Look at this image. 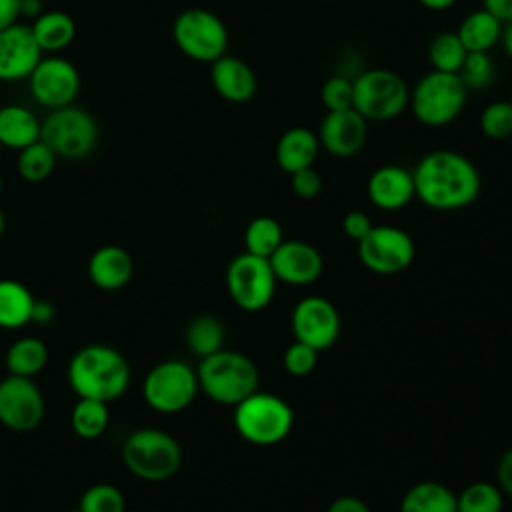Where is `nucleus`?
I'll list each match as a JSON object with an SVG mask.
<instances>
[{
    "mask_svg": "<svg viewBox=\"0 0 512 512\" xmlns=\"http://www.w3.org/2000/svg\"><path fill=\"white\" fill-rule=\"evenodd\" d=\"M4 228H6V216H4V212H2V208H0V238H2V234H4Z\"/></svg>",
    "mask_w": 512,
    "mask_h": 512,
    "instance_id": "obj_50",
    "label": "nucleus"
},
{
    "mask_svg": "<svg viewBox=\"0 0 512 512\" xmlns=\"http://www.w3.org/2000/svg\"><path fill=\"white\" fill-rule=\"evenodd\" d=\"M44 12L42 0H20V18L36 20Z\"/></svg>",
    "mask_w": 512,
    "mask_h": 512,
    "instance_id": "obj_47",
    "label": "nucleus"
},
{
    "mask_svg": "<svg viewBox=\"0 0 512 512\" xmlns=\"http://www.w3.org/2000/svg\"><path fill=\"white\" fill-rule=\"evenodd\" d=\"M400 512H458L456 494L440 482L424 480L406 490Z\"/></svg>",
    "mask_w": 512,
    "mask_h": 512,
    "instance_id": "obj_27",
    "label": "nucleus"
},
{
    "mask_svg": "<svg viewBox=\"0 0 512 512\" xmlns=\"http://www.w3.org/2000/svg\"><path fill=\"white\" fill-rule=\"evenodd\" d=\"M466 54L468 52L454 30L438 32L428 44V60L432 64V70L458 74Z\"/></svg>",
    "mask_w": 512,
    "mask_h": 512,
    "instance_id": "obj_33",
    "label": "nucleus"
},
{
    "mask_svg": "<svg viewBox=\"0 0 512 512\" xmlns=\"http://www.w3.org/2000/svg\"><path fill=\"white\" fill-rule=\"evenodd\" d=\"M416 246L412 236L398 226H372L358 242L360 262L374 274H400L414 262Z\"/></svg>",
    "mask_w": 512,
    "mask_h": 512,
    "instance_id": "obj_12",
    "label": "nucleus"
},
{
    "mask_svg": "<svg viewBox=\"0 0 512 512\" xmlns=\"http://www.w3.org/2000/svg\"><path fill=\"white\" fill-rule=\"evenodd\" d=\"M416 198L432 210L452 212L476 202L480 172L470 158L456 150L440 148L424 154L412 170Z\"/></svg>",
    "mask_w": 512,
    "mask_h": 512,
    "instance_id": "obj_1",
    "label": "nucleus"
},
{
    "mask_svg": "<svg viewBox=\"0 0 512 512\" xmlns=\"http://www.w3.org/2000/svg\"><path fill=\"white\" fill-rule=\"evenodd\" d=\"M418 4H422L428 10L440 12V10H448L450 6H454L456 0H418Z\"/></svg>",
    "mask_w": 512,
    "mask_h": 512,
    "instance_id": "obj_49",
    "label": "nucleus"
},
{
    "mask_svg": "<svg viewBox=\"0 0 512 512\" xmlns=\"http://www.w3.org/2000/svg\"><path fill=\"white\" fill-rule=\"evenodd\" d=\"M2 186H4V178H2V172H0V192H2Z\"/></svg>",
    "mask_w": 512,
    "mask_h": 512,
    "instance_id": "obj_51",
    "label": "nucleus"
},
{
    "mask_svg": "<svg viewBox=\"0 0 512 512\" xmlns=\"http://www.w3.org/2000/svg\"><path fill=\"white\" fill-rule=\"evenodd\" d=\"M372 226L374 224H372L370 216L362 210H350L342 218V230L354 242H360L372 230Z\"/></svg>",
    "mask_w": 512,
    "mask_h": 512,
    "instance_id": "obj_41",
    "label": "nucleus"
},
{
    "mask_svg": "<svg viewBox=\"0 0 512 512\" xmlns=\"http://www.w3.org/2000/svg\"><path fill=\"white\" fill-rule=\"evenodd\" d=\"M20 20V0H0V30Z\"/></svg>",
    "mask_w": 512,
    "mask_h": 512,
    "instance_id": "obj_44",
    "label": "nucleus"
},
{
    "mask_svg": "<svg viewBox=\"0 0 512 512\" xmlns=\"http://www.w3.org/2000/svg\"><path fill=\"white\" fill-rule=\"evenodd\" d=\"M172 38L182 54L206 64L224 56L228 48L226 24L206 8L182 10L174 18Z\"/></svg>",
    "mask_w": 512,
    "mask_h": 512,
    "instance_id": "obj_10",
    "label": "nucleus"
},
{
    "mask_svg": "<svg viewBox=\"0 0 512 512\" xmlns=\"http://www.w3.org/2000/svg\"><path fill=\"white\" fill-rule=\"evenodd\" d=\"M294 340L322 352L340 336V314L336 306L322 296L302 298L290 316Z\"/></svg>",
    "mask_w": 512,
    "mask_h": 512,
    "instance_id": "obj_15",
    "label": "nucleus"
},
{
    "mask_svg": "<svg viewBox=\"0 0 512 512\" xmlns=\"http://www.w3.org/2000/svg\"><path fill=\"white\" fill-rule=\"evenodd\" d=\"M196 374L200 390L224 406H236L260 390V374L254 360L236 350L222 348L200 358Z\"/></svg>",
    "mask_w": 512,
    "mask_h": 512,
    "instance_id": "obj_3",
    "label": "nucleus"
},
{
    "mask_svg": "<svg viewBox=\"0 0 512 512\" xmlns=\"http://www.w3.org/2000/svg\"><path fill=\"white\" fill-rule=\"evenodd\" d=\"M44 418V396L32 378L8 374L0 380V424L14 432H30Z\"/></svg>",
    "mask_w": 512,
    "mask_h": 512,
    "instance_id": "obj_14",
    "label": "nucleus"
},
{
    "mask_svg": "<svg viewBox=\"0 0 512 512\" xmlns=\"http://www.w3.org/2000/svg\"><path fill=\"white\" fill-rule=\"evenodd\" d=\"M496 484L504 496L512 498V448H508L496 464Z\"/></svg>",
    "mask_w": 512,
    "mask_h": 512,
    "instance_id": "obj_42",
    "label": "nucleus"
},
{
    "mask_svg": "<svg viewBox=\"0 0 512 512\" xmlns=\"http://www.w3.org/2000/svg\"><path fill=\"white\" fill-rule=\"evenodd\" d=\"M120 456L130 474L148 482L168 480L182 466L178 440L158 428H138L128 434Z\"/></svg>",
    "mask_w": 512,
    "mask_h": 512,
    "instance_id": "obj_5",
    "label": "nucleus"
},
{
    "mask_svg": "<svg viewBox=\"0 0 512 512\" xmlns=\"http://www.w3.org/2000/svg\"><path fill=\"white\" fill-rule=\"evenodd\" d=\"M56 160H58V156L42 140H36L30 146L18 150L16 168H18V174L22 176V180L38 184L52 176V172L56 168Z\"/></svg>",
    "mask_w": 512,
    "mask_h": 512,
    "instance_id": "obj_32",
    "label": "nucleus"
},
{
    "mask_svg": "<svg viewBox=\"0 0 512 512\" xmlns=\"http://www.w3.org/2000/svg\"><path fill=\"white\" fill-rule=\"evenodd\" d=\"M410 100L404 78L388 68H370L354 78V104L366 120L386 122L398 118Z\"/></svg>",
    "mask_w": 512,
    "mask_h": 512,
    "instance_id": "obj_8",
    "label": "nucleus"
},
{
    "mask_svg": "<svg viewBox=\"0 0 512 512\" xmlns=\"http://www.w3.org/2000/svg\"><path fill=\"white\" fill-rule=\"evenodd\" d=\"M2 148H4V146H2V144H0V154H2Z\"/></svg>",
    "mask_w": 512,
    "mask_h": 512,
    "instance_id": "obj_52",
    "label": "nucleus"
},
{
    "mask_svg": "<svg viewBox=\"0 0 512 512\" xmlns=\"http://www.w3.org/2000/svg\"><path fill=\"white\" fill-rule=\"evenodd\" d=\"M276 274L268 258L242 252L230 260L226 268V290L230 300L246 310L258 312L266 308L276 292Z\"/></svg>",
    "mask_w": 512,
    "mask_h": 512,
    "instance_id": "obj_11",
    "label": "nucleus"
},
{
    "mask_svg": "<svg viewBox=\"0 0 512 512\" xmlns=\"http://www.w3.org/2000/svg\"><path fill=\"white\" fill-rule=\"evenodd\" d=\"M320 148L336 158H350L358 154L368 136V120L354 108L326 112L318 130Z\"/></svg>",
    "mask_w": 512,
    "mask_h": 512,
    "instance_id": "obj_16",
    "label": "nucleus"
},
{
    "mask_svg": "<svg viewBox=\"0 0 512 512\" xmlns=\"http://www.w3.org/2000/svg\"><path fill=\"white\" fill-rule=\"evenodd\" d=\"M184 338L192 354H196L198 358H206L224 348L226 332L220 318L212 314H198L188 322Z\"/></svg>",
    "mask_w": 512,
    "mask_h": 512,
    "instance_id": "obj_29",
    "label": "nucleus"
},
{
    "mask_svg": "<svg viewBox=\"0 0 512 512\" xmlns=\"http://www.w3.org/2000/svg\"><path fill=\"white\" fill-rule=\"evenodd\" d=\"M290 188L302 200H314L322 192V176L310 166L290 174Z\"/></svg>",
    "mask_w": 512,
    "mask_h": 512,
    "instance_id": "obj_40",
    "label": "nucleus"
},
{
    "mask_svg": "<svg viewBox=\"0 0 512 512\" xmlns=\"http://www.w3.org/2000/svg\"><path fill=\"white\" fill-rule=\"evenodd\" d=\"M500 42H502V46H504V52H506L508 58L512 60V20H510V22H504Z\"/></svg>",
    "mask_w": 512,
    "mask_h": 512,
    "instance_id": "obj_48",
    "label": "nucleus"
},
{
    "mask_svg": "<svg viewBox=\"0 0 512 512\" xmlns=\"http://www.w3.org/2000/svg\"><path fill=\"white\" fill-rule=\"evenodd\" d=\"M34 294L18 280H0V328L16 330L32 322Z\"/></svg>",
    "mask_w": 512,
    "mask_h": 512,
    "instance_id": "obj_26",
    "label": "nucleus"
},
{
    "mask_svg": "<svg viewBox=\"0 0 512 512\" xmlns=\"http://www.w3.org/2000/svg\"><path fill=\"white\" fill-rule=\"evenodd\" d=\"M318 350L310 348L308 344H302L298 340H294L286 350H284V358H282V364H284V370L290 374V376H308L314 368H316V362H318Z\"/></svg>",
    "mask_w": 512,
    "mask_h": 512,
    "instance_id": "obj_39",
    "label": "nucleus"
},
{
    "mask_svg": "<svg viewBox=\"0 0 512 512\" xmlns=\"http://www.w3.org/2000/svg\"><path fill=\"white\" fill-rule=\"evenodd\" d=\"M40 140V120L20 104L0 106V144L10 150H22Z\"/></svg>",
    "mask_w": 512,
    "mask_h": 512,
    "instance_id": "obj_24",
    "label": "nucleus"
},
{
    "mask_svg": "<svg viewBox=\"0 0 512 512\" xmlns=\"http://www.w3.org/2000/svg\"><path fill=\"white\" fill-rule=\"evenodd\" d=\"M42 56L30 24L16 22L0 30V82L26 80Z\"/></svg>",
    "mask_w": 512,
    "mask_h": 512,
    "instance_id": "obj_18",
    "label": "nucleus"
},
{
    "mask_svg": "<svg viewBox=\"0 0 512 512\" xmlns=\"http://www.w3.org/2000/svg\"><path fill=\"white\" fill-rule=\"evenodd\" d=\"M326 512H372V510L364 500L356 496H340L328 504Z\"/></svg>",
    "mask_w": 512,
    "mask_h": 512,
    "instance_id": "obj_43",
    "label": "nucleus"
},
{
    "mask_svg": "<svg viewBox=\"0 0 512 512\" xmlns=\"http://www.w3.org/2000/svg\"><path fill=\"white\" fill-rule=\"evenodd\" d=\"M320 142L316 132H312L306 126H292L288 128L276 142V164L280 170H284L288 176L310 168L318 156Z\"/></svg>",
    "mask_w": 512,
    "mask_h": 512,
    "instance_id": "obj_22",
    "label": "nucleus"
},
{
    "mask_svg": "<svg viewBox=\"0 0 512 512\" xmlns=\"http://www.w3.org/2000/svg\"><path fill=\"white\" fill-rule=\"evenodd\" d=\"M200 392L196 370L182 360H162L144 378L142 396L160 414L186 410Z\"/></svg>",
    "mask_w": 512,
    "mask_h": 512,
    "instance_id": "obj_9",
    "label": "nucleus"
},
{
    "mask_svg": "<svg viewBox=\"0 0 512 512\" xmlns=\"http://www.w3.org/2000/svg\"><path fill=\"white\" fill-rule=\"evenodd\" d=\"M32 36L42 54H60L76 36V22L64 10H44L30 24Z\"/></svg>",
    "mask_w": 512,
    "mask_h": 512,
    "instance_id": "obj_23",
    "label": "nucleus"
},
{
    "mask_svg": "<svg viewBox=\"0 0 512 512\" xmlns=\"http://www.w3.org/2000/svg\"><path fill=\"white\" fill-rule=\"evenodd\" d=\"M292 426L290 404L272 392L256 390L234 406V428L248 444L276 446L290 436Z\"/></svg>",
    "mask_w": 512,
    "mask_h": 512,
    "instance_id": "obj_4",
    "label": "nucleus"
},
{
    "mask_svg": "<svg viewBox=\"0 0 512 512\" xmlns=\"http://www.w3.org/2000/svg\"><path fill=\"white\" fill-rule=\"evenodd\" d=\"M98 122L80 106L50 110L40 122V140L64 160H80L94 152L98 144Z\"/></svg>",
    "mask_w": 512,
    "mask_h": 512,
    "instance_id": "obj_7",
    "label": "nucleus"
},
{
    "mask_svg": "<svg viewBox=\"0 0 512 512\" xmlns=\"http://www.w3.org/2000/svg\"><path fill=\"white\" fill-rule=\"evenodd\" d=\"M282 242H284L282 226L272 216H256L248 222L244 230L246 252L262 258H270Z\"/></svg>",
    "mask_w": 512,
    "mask_h": 512,
    "instance_id": "obj_31",
    "label": "nucleus"
},
{
    "mask_svg": "<svg viewBox=\"0 0 512 512\" xmlns=\"http://www.w3.org/2000/svg\"><path fill=\"white\" fill-rule=\"evenodd\" d=\"M4 362L8 374L34 378L48 364V346L36 336H22L10 344Z\"/></svg>",
    "mask_w": 512,
    "mask_h": 512,
    "instance_id": "obj_28",
    "label": "nucleus"
},
{
    "mask_svg": "<svg viewBox=\"0 0 512 512\" xmlns=\"http://www.w3.org/2000/svg\"><path fill=\"white\" fill-rule=\"evenodd\" d=\"M482 8L492 12L500 22L512 20V0H482Z\"/></svg>",
    "mask_w": 512,
    "mask_h": 512,
    "instance_id": "obj_45",
    "label": "nucleus"
},
{
    "mask_svg": "<svg viewBox=\"0 0 512 512\" xmlns=\"http://www.w3.org/2000/svg\"><path fill=\"white\" fill-rule=\"evenodd\" d=\"M134 272V262L128 250L116 244L100 246L88 260V278L100 290L124 288Z\"/></svg>",
    "mask_w": 512,
    "mask_h": 512,
    "instance_id": "obj_21",
    "label": "nucleus"
},
{
    "mask_svg": "<svg viewBox=\"0 0 512 512\" xmlns=\"http://www.w3.org/2000/svg\"><path fill=\"white\" fill-rule=\"evenodd\" d=\"M74 512H80V510H74Z\"/></svg>",
    "mask_w": 512,
    "mask_h": 512,
    "instance_id": "obj_54",
    "label": "nucleus"
},
{
    "mask_svg": "<svg viewBox=\"0 0 512 512\" xmlns=\"http://www.w3.org/2000/svg\"><path fill=\"white\" fill-rule=\"evenodd\" d=\"M26 80L32 98L48 110L74 104L80 92L78 68L58 54L42 56Z\"/></svg>",
    "mask_w": 512,
    "mask_h": 512,
    "instance_id": "obj_13",
    "label": "nucleus"
},
{
    "mask_svg": "<svg viewBox=\"0 0 512 512\" xmlns=\"http://www.w3.org/2000/svg\"><path fill=\"white\" fill-rule=\"evenodd\" d=\"M80 512H124L126 500L124 494L108 482L92 484L84 490L78 504Z\"/></svg>",
    "mask_w": 512,
    "mask_h": 512,
    "instance_id": "obj_35",
    "label": "nucleus"
},
{
    "mask_svg": "<svg viewBox=\"0 0 512 512\" xmlns=\"http://www.w3.org/2000/svg\"><path fill=\"white\" fill-rule=\"evenodd\" d=\"M54 320V306L48 300H38L34 302L32 308V322L34 324H50Z\"/></svg>",
    "mask_w": 512,
    "mask_h": 512,
    "instance_id": "obj_46",
    "label": "nucleus"
},
{
    "mask_svg": "<svg viewBox=\"0 0 512 512\" xmlns=\"http://www.w3.org/2000/svg\"><path fill=\"white\" fill-rule=\"evenodd\" d=\"M504 494L498 484L472 482L460 494H456L458 512H502Z\"/></svg>",
    "mask_w": 512,
    "mask_h": 512,
    "instance_id": "obj_34",
    "label": "nucleus"
},
{
    "mask_svg": "<svg viewBox=\"0 0 512 512\" xmlns=\"http://www.w3.org/2000/svg\"><path fill=\"white\" fill-rule=\"evenodd\" d=\"M130 364L108 344L82 346L68 364V384L78 398L112 402L130 386Z\"/></svg>",
    "mask_w": 512,
    "mask_h": 512,
    "instance_id": "obj_2",
    "label": "nucleus"
},
{
    "mask_svg": "<svg viewBox=\"0 0 512 512\" xmlns=\"http://www.w3.org/2000/svg\"><path fill=\"white\" fill-rule=\"evenodd\" d=\"M268 260L276 280L288 286H310L324 270L320 250L304 240H284Z\"/></svg>",
    "mask_w": 512,
    "mask_h": 512,
    "instance_id": "obj_17",
    "label": "nucleus"
},
{
    "mask_svg": "<svg viewBox=\"0 0 512 512\" xmlns=\"http://www.w3.org/2000/svg\"><path fill=\"white\" fill-rule=\"evenodd\" d=\"M478 126L490 140H506L512 136V104L510 100H494L482 108Z\"/></svg>",
    "mask_w": 512,
    "mask_h": 512,
    "instance_id": "obj_36",
    "label": "nucleus"
},
{
    "mask_svg": "<svg viewBox=\"0 0 512 512\" xmlns=\"http://www.w3.org/2000/svg\"><path fill=\"white\" fill-rule=\"evenodd\" d=\"M502 26L504 22H500L492 12L480 6L478 10H472L462 18L456 34L464 44L466 52H490V48L500 42Z\"/></svg>",
    "mask_w": 512,
    "mask_h": 512,
    "instance_id": "obj_25",
    "label": "nucleus"
},
{
    "mask_svg": "<svg viewBox=\"0 0 512 512\" xmlns=\"http://www.w3.org/2000/svg\"><path fill=\"white\" fill-rule=\"evenodd\" d=\"M510 104H512V94H510Z\"/></svg>",
    "mask_w": 512,
    "mask_h": 512,
    "instance_id": "obj_53",
    "label": "nucleus"
},
{
    "mask_svg": "<svg viewBox=\"0 0 512 512\" xmlns=\"http://www.w3.org/2000/svg\"><path fill=\"white\" fill-rule=\"evenodd\" d=\"M210 80L216 94L232 104H244L256 94V74L248 62L236 56H220L210 64Z\"/></svg>",
    "mask_w": 512,
    "mask_h": 512,
    "instance_id": "obj_20",
    "label": "nucleus"
},
{
    "mask_svg": "<svg viewBox=\"0 0 512 512\" xmlns=\"http://www.w3.org/2000/svg\"><path fill=\"white\" fill-rule=\"evenodd\" d=\"M466 96L468 88L458 74L430 70L410 90L408 106L420 124L440 128L460 116Z\"/></svg>",
    "mask_w": 512,
    "mask_h": 512,
    "instance_id": "obj_6",
    "label": "nucleus"
},
{
    "mask_svg": "<svg viewBox=\"0 0 512 512\" xmlns=\"http://www.w3.org/2000/svg\"><path fill=\"white\" fill-rule=\"evenodd\" d=\"M320 100L328 112L346 110L354 104V80L342 74H334L324 80L320 88Z\"/></svg>",
    "mask_w": 512,
    "mask_h": 512,
    "instance_id": "obj_38",
    "label": "nucleus"
},
{
    "mask_svg": "<svg viewBox=\"0 0 512 512\" xmlns=\"http://www.w3.org/2000/svg\"><path fill=\"white\" fill-rule=\"evenodd\" d=\"M366 194L380 210H402L416 198L412 170L400 164H384L376 168L366 182Z\"/></svg>",
    "mask_w": 512,
    "mask_h": 512,
    "instance_id": "obj_19",
    "label": "nucleus"
},
{
    "mask_svg": "<svg viewBox=\"0 0 512 512\" xmlns=\"http://www.w3.org/2000/svg\"><path fill=\"white\" fill-rule=\"evenodd\" d=\"M110 422V410L106 402L92 398H78L70 412V426L76 436L84 440H94L104 434Z\"/></svg>",
    "mask_w": 512,
    "mask_h": 512,
    "instance_id": "obj_30",
    "label": "nucleus"
},
{
    "mask_svg": "<svg viewBox=\"0 0 512 512\" xmlns=\"http://www.w3.org/2000/svg\"><path fill=\"white\" fill-rule=\"evenodd\" d=\"M458 76L468 90L486 88L494 78V64L488 52H468L458 70Z\"/></svg>",
    "mask_w": 512,
    "mask_h": 512,
    "instance_id": "obj_37",
    "label": "nucleus"
}]
</instances>
